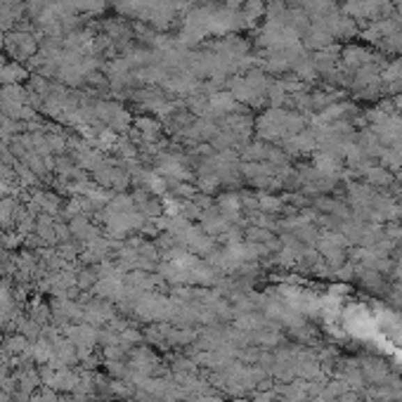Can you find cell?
I'll return each mask as SVG.
<instances>
[{
  "label": "cell",
  "mask_w": 402,
  "mask_h": 402,
  "mask_svg": "<svg viewBox=\"0 0 402 402\" xmlns=\"http://www.w3.org/2000/svg\"><path fill=\"white\" fill-rule=\"evenodd\" d=\"M343 62L348 64V67L360 69V67H364V64L371 62V55L364 50V47H346V50H343Z\"/></svg>",
  "instance_id": "obj_1"
},
{
  "label": "cell",
  "mask_w": 402,
  "mask_h": 402,
  "mask_svg": "<svg viewBox=\"0 0 402 402\" xmlns=\"http://www.w3.org/2000/svg\"><path fill=\"white\" fill-rule=\"evenodd\" d=\"M261 12H263V0H249V5H246V17L254 20V17L261 15Z\"/></svg>",
  "instance_id": "obj_2"
}]
</instances>
